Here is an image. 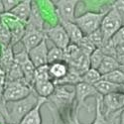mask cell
<instances>
[{"label": "cell", "instance_id": "cell-12", "mask_svg": "<svg viewBox=\"0 0 124 124\" xmlns=\"http://www.w3.org/2000/svg\"><path fill=\"white\" fill-rule=\"evenodd\" d=\"M48 51L47 39H45L37 47L28 52L29 58L36 69L48 65Z\"/></svg>", "mask_w": 124, "mask_h": 124}, {"label": "cell", "instance_id": "cell-27", "mask_svg": "<svg viewBox=\"0 0 124 124\" xmlns=\"http://www.w3.org/2000/svg\"><path fill=\"white\" fill-rule=\"evenodd\" d=\"M104 54L101 51V49H95L92 54L89 56V66L90 69H94L97 70L100 66V64L102 63V60L104 58Z\"/></svg>", "mask_w": 124, "mask_h": 124}, {"label": "cell", "instance_id": "cell-32", "mask_svg": "<svg viewBox=\"0 0 124 124\" xmlns=\"http://www.w3.org/2000/svg\"><path fill=\"white\" fill-rule=\"evenodd\" d=\"M88 38V40L90 42L93 44V46L96 48V49H101L103 44H104V39H103V36H102V33L100 29H98L97 31L93 32L92 34L86 36Z\"/></svg>", "mask_w": 124, "mask_h": 124}, {"label": "cell", "instance_id": "cell-36", "mask_svg": "<svg viewBox=\"0 0 124 124\" xmlns=\"http://www.w3.org/2000/svg\"><path fill=\"white\" fill-rule=\"evenodd\" d=\"M120 55H124V45L116 48V57Z\"/></svg>", "mask_w": 124, "mask_h": 124}, {"label": "cell", "instance_id": "cell-22", "mask_svg": "<svg viewBox=\"0 0 124 124\" xmlns=\"http://www.w3.org/2000/svg\"><path fill=\"white\" fill-rule=\"evenodd\" d=\"M25 81L24 80V76H23V71L20 68V66L15 63L11 66L7 71H6V82L10 81Z\"/></svg>", "mask_w": 124, "mask_h": 124}, {"label": "cell", "instance_id": "cell-26", "mask_svg": "<svg viewBox=\"0 0 124 124\" xmlns=\"http://www.w3.org/2000/svg\"><path fill=\"white\" fill-rule=\"evenodd\" d=\"M0 45L9 46L11 45V33L8 26L0 18Z\"/></svg>", "mask_w": 124, "mask_h": 124}, {"label": "cell", "instance_id": "cell-11", "mask_svg": "<svg viewBox=\"0 0 124 124\" xmlns=\"http://www.w3.org/2000/svg\"><path fill=\"white\" fill-rule=\"evenodd\" d=\"M44 25L45 20L40 12L38 3L36 1H32V10L28 21L25 24V32H33V31L45 32Z\"/></svg>", "mask_w": 124, "mask_h": 124}, {"label": "cell", "instance_id": "cell-10", "mask_svg": "<svg viewBox=\"0 0 124 124\" xmlns=\"http://www.w3.org/2000/svg\"><path fill=\"white\" fill-rule=\"evenodd\" d=\"M45 34H46V38L51 40L54 46L60 49L65 50L70 44V38L66 32V30L60 23L46 29Z\"/></svg>", "mask_w": 124, "mask_h": 124}, {"label": "cell", "instance_id": "cell-2", "mask_svg": "<svg viewBox=\"0 0 124 124\" xmlns=\"http://www.w3.org/2000/svg\"><path fill=\"white\" fill-rule=\"evenodd\" d=\"M107 10L106 11H100V12L87 11L79 16H77L75 23L78 26L82 34L85 36H88L93 32H95V31H97L98 29H100L101 22Z\"/></svg>", "mask_w": 124, "mask_h": 124}, {"label": "cell", "instance_id": "cell-7", "mask_svg": "<svg viewBox=\"0 0 124 124\" xmlns=\"http://www.w3.org/2000/svg\"><path fill=\"white\" fill-rule=\"evenodd\" d=\"M56 7L57 15L60 22H75L76 20V10L78 4L77 0H59L53 1Z\"/></svg>", "mask_w": 124, "mask_h": 124}, {"label": "cell", "instance_id": "cell-4", "mask_svg": "<svg viewBox=\"0 0 124 124\" xmlns=\"http://www.w3.org/2000/svg\"><path fill=\"white\" fill-rule=\"evenodd\" d=\"M33 88L28 85L25 81H10L6 82L4 90L2 93V100L3 102H13L21 100L27 97Z\"/></svg>", "mask_w": 124, "mask_h": 124}, {"label": "cell", "instance_id": "cell-6", "mask_svg": "<svg viewBox=\"0 0 124 124\" xmlns=\"http://www.w3.org/2000/svg\"><path fill=\"white\" fill-rule=\"evenodd\" d=\"M104 114L107 118L119 115L124 109V92H114L102 96Z\"/></svg>", "mask_w": 124, "mask_h": 124}, {"label": "cell", "instance_id": "cell-28", "mask_svg": "<svg viewBox=\"0 0 124 124\" xmlns=\"http://www.w3.org/2000/svg\"><path fill=\"white\" fill-rule=\"evenodd\" d=\"M102 78L106 79L110 82H113V84H115V85H124V73H122L120 70H113V71H111V73L103 76Z\"/></svg>", "mask_w": 124, "mask_h": 124}, {"label": "cell", "instance_id": "cell-16", "mask_svg": "<svg viewBox=\"0 0 124 124\" xmlns=\"http://www.w3.org/2000/svg\"><path fill=\"white\" fill-rule=\"evenodd\" d=\"M32 87L39 97H43V98L48 99L54 93V91L56 89V85L53 80L35 81Z\"/></svg>", "mask_w": 124, "mask_h": 124}, {"label": "cell", "instance_id": "cell-29", "mask_svg": "<svg viewBox=\"0 0 124 124\" xmlns=\"http://www.w3.org/2000/svg\"><path fill=\"white\" fill-rule=\"evenodd\" d=\"M78 47L81 51V53L84 54V55H85V56H87V57H89L92 54V52H93L96 49L93 46V44H92L90 41L88 40V38L86 36H85L84 38H82V40L78 43Z\"/></svg>", "mask_w": 124, "mask_h": 124}, {"label": "cell", "instance_id": "cell-3", "mask_svg": "<svg viewBox=\"0 0 124 124\" xmlns=\"http://www.w3.org/2000/svg\"><path fill=\"white\" fill-rule=\"evenodd\" d=\"M76 98V86L73 85H56V89L47 102H51L54 107L60 111L69 107L75 102Z\"/></svg>", "mask_w": 124, "mask_h": 124}, {"label": "cell", "instance_id": "cell-14", "mask_svg": "<svg viewBox=\"0 0 124 124\" xmlns=\"http://www.w3.org/2000/svg\"><path fill=\"white\" fill-rule=\"evenodd\" d=\"M69 71H70V66L65 61L49 64V75L51 79L54 82L63 79L69 74Z\"/></svg>", "mask_w": 124, "mask_h": 124}, {"label": "cell", "instance_id": "cell-35", "mask_svg": "<svg viewBox=\"0 0 124 124\" xmlns=\"http://www.w3.org/2000/svg\"><path fill=\"white\" fill-rule=\"evenodd\" d=\"M116 60L119 64V67H124V55H120L116 57Z\"/></svg>", "mask_w": 124, "mask_h": 124}, {"label": "cell", "instance_id": "cell-23", "mask_svg": "<svg viewBox=\"0 0 124 124\" xmlns=\"http://www.w3.org/2000/svg\"><path fill=\"white\" fill-rule=\"evenodd\" d=\"M96 100V108H95V117L94 120L92 121L90 124H109L110 120L107 119V117L105 116L104 112L102 110L101 107V102H102V96L97 95L95 97Z\"/></svg>", "mask_w": 124, "mask_h": 124}, {"label": "cell", "instance_id": "cell-8", "mask_svg": "<svg viewBox=\"0 0 124 124\" xmlns=\"http://www.w3.org/2000/svg\"><path fill=\"white\" fill-rule=\"evenodd\" d=\"M97 95H99L97 93L96 89L94 88L93 85H87L85 82H79L78 85H76V98H75V102H76V110H75V115H78V111L80 108L82 107H86L88 108V106L86 105V99L89 97H96Z\"/></svg>", "mask_w": 124, "mask_h": 124}, {"label": "cell", "instance_id": "cell-25", "mask_svg": "<svg viewBox=\"0 0 124 124\" xmlns=\"http://www.w3.org/2000/svg\"><path fill=\"white\" fill-rule=\"evenodd\" d=\"M101 78H102V76L99 74V71L97 70L89 69L82 76V82H85V84L90 85H94Z\"/></svg>", "mask_w": 124, "mask_h": 124}, {"label": "cell", "instance_id": "cell-17", "mask_svg": "<svg viewBox=\"0 0 124 124\" xmlns=\"http://www.w3.org/2000/svg\"><path fill=\"white\" fill-rule=\"evenodd\" d=\"M93 86L100 96H104L109 93H114V92H124V85H115L103 78H101Z\"/></svg>", "mask_w": 124, "mask_h": 124}, {"label": "cell", "instance_id": "cell-15", "mask_svg": "<svg viewBox=\"0 0 124 124\" xmlns=\"http://www.w3.org/2000/svg\"><path fill=\"white\" fill-rule=\"evenodd\" d=\"M45 39H47L45 32H38V31L25 32V35L22 39V44L24 46V50L26 52L31 51L35 47H37Z\"/></svg>", "mask_w": 124, "mask_h": 124}, {"label": "cell", "instance_id": "cell-5", "mask_svg": "<svg viewBox=\"0 0 124 124\" xmlns=\"http://www.w3.org/2000/svg\"><path fill=\"white\" fill-rule=\"evenodd\" d=\"M123 25L121 19L117 12L111 6L107 10L105 16L103 17V20L100 25V31L102 33L103 39H104V44L112 38L117 31ZM103 44V45H104Z\"/></svg>", "mask_w": 124, "mask_h": 124}, {"label": "cell", "instance_id": "cell-34", "mask_svg": "<svg viewBox=\"0 0 124 124\" xmlns=\"http://www.w3.org/2000/svg\"><path fill=\"white\" fill-rule=\"evenodd\" d=\"M2 2H3L5 13H9L19 4L20 1L19 0H2Z\"/></svg>", "mask_w": 124, "mask_h": 124}, {"label": "cell", "instance_id": "cell-39", "mask_svg": "<svg viewBox=\"0 0 124 124\" xmlns=\"http://www.w3.org/2000/svg\"><path fill=\"white\" fill-rule=\"evenodd\" d=\"M73 120H74V124H82V123L78 120V115H75L74 118H73Z\"/></svg>", "mask_w": 124, "mask_h": 124}, {"label": "cell", "instance_id": "cell-13", "mask_svg": "<svg viewBox=\"0 0 124 124\" xmlns=\"http://www.w3.org/2000/svg\"><path fill=\"white\" fill-rule=\"evenodd\" d=\"M47 102L46 98L39 97L37 104L31 109L27 115L22 119L19 124H42V115H41V108Z\"/></svg>", "mask_w": 124, "mask_h": 124}, {"label": "cell", "instance_id": "cell-1", "mask_svg": "<svg viewBox=\"0 0 124 124\" xmlns=\"http://www.w3.org/2000/svg\"><path fill=\"white\" fill-rule=\"evenodd\" d=\"M39 100V96L33 90L31 93L18 101L3 102L0 103V112L6 123L19 124L22 119L27 115V113L32 109Z\"/></svg>", "mask_w": 124, "mask_h": 124}, {"label": "cell", "instance_id": "cell-40", "mask_svg": "<svg viewBox=\"0 0 124 124\" xmlns=\"http://www.w3.org/2000/svg\"><path fill=\"white\" fill-rule=\"evenodd\" d=\"M5 124H10V123H5Z\"/></svg>", "mask_w": 124, "mask_h": 124}, {"label": "cell", "instance_id": "cell-33", "mask_svg": "<svg viewBox=\"0 0 124 124\" xmlns=\"http://www.w3.org/2000/svg\"><path fill=\"white\" fill-rule=\"evenodd\" d=\"M111 7L117 12L124 25V0H117V1L112 2Z\"/></svg>", "mask_w": 124, "mask_h": 124}, {"label": "cell", "instance_id": "cell-24", "mask_svg": "<svg viewBox=\"0 0 124 124\" xmlns=\"http://www.w3.org/2000/svg\"><path fill=\"white\" fill-rule=\"evenodd\" d=\"M65 61V51L56 46L52 47L48 51V65Z\"/></svg>", "mask_w": 124, "mask_h": 124}, {"label": "cell", "instance_id": "cell-20", "mask_svg": "<svg viewBox=\"0 0 124 124\" xmlns=\"http://www.w3.org/2000/svg\"><path fill=\"white\" fill-rule=\"evenodd\" d=\"M60 24L64 27L66 32L70 38V44L78 45V43L82 40L85 35L82 34L80 29L75 22H60Z\"/></svg>", "mask_w": 124, "mask_h": 124}, {"label": "cell", "instance_id": "cell-18", "mask_svg": "<svg viewBox=\"0 0 124 124\" xmlns=\"http://www.w3.org/2000/svg\"><path fill=\"white\" fill-rule=\"evenodd\" d=\"M31 10H32V1L24 0V1H20L19 4L9 13H11L13 16H15L22 23L26 24L30 17Z\"/></svg>", "mask_w": 124, "mask_h": 124}, {"label": "cell", "instance_id": "cell-19", "mask_svg": "<svg viewBox=\"0 0 124 124\" xmlns=\"http://www.w3.org/2000/svg\"><path fill=\"white\" fill-rule=\"evenodd\" d=\"M15 62V54L13 52V47L9 46H1L0 48V66L6 71L11 68V66Z\"/></svg>", "mask_w": 124, "mask_h": 124}, {"label": "cell", "instance_id": "cell-37", "mask_svg": "<svg viewBox=\"0 0 124 124\" xmlns=\"http://www.w3.org/2000/svg\"><path fill=\"white\" fill-rule=\"evenodd\" d=\"M118 124H124V109L120 112L119 114V122Z\"/></svg>", "mask_w": 124, "mask_h": 124}, {"label": "cell", "instance_id": "cell-38", "mask_svg": "<svg viewBox=\"0 0 124 124\" xmlns=\"http://www.w3.org/2000/svg\"><path fill=\"white\" fill-rule=\"evenodd\" d=\"M5 13V10H4V6H3V2L2 0H0V16L3 15Z\"/></svg>", "mask_w": 124, "mask_h": 124}, {"label": "cell", "instance_id": "cell-30", "mask_svg": "<svg viewBox=\"0 0 124 124\" xmlns=\"http://www.w3.org/2000/svg\"><path fill=\"white\" fill-rule=\"evenodd\" d=\"M43 80H52L50 78V75H49V65L37 68L35 70L34 82L35 81H43Z\"/></svg>", "mask_w": 124, "mask_h": 124}, {"label": "cell", "instance_id": "cell-9", "mask_svg": "<svg viewBox=\"0 0 124 124\" xmlns=\"http://www.w3.org/2000/svg\"><path fill=\"white\" fill-rule=\"evenodd\" d=\"M15 63H17L20 66V68H21V70L23 71L25 82L32 87L33 82H34L36 68L33 65L32 62H31L29 55H28V52L23 50L21 52H19V53L15 54Z\"/></svg>", "mask_w": 124, "mask_h": 124}, {"label": "cell", "instance_id": "cell-31", "mask_svg": "<svg viewBox=\"0 0 124 124\" xmlns=\"http://www.w3.org/2000/svg\"><path fill=\"white\" fill-rule=\"evenodd\" d=\"M108 43L115 49L124 45V25H122L121 28L112 36V38L108 41Z\"/></svg>", "mask_w": 124, "mask_h": 124}, {"label": "cell", "instance_id": "cell-21", "mask_svg": "<svg viewBox=\"0 0 124 124\" xmlns=\"http://www.w3.org/2000/svg\"><path fill=\"white\" fill-rule=\"evenodd\" d=\"M119 69V64L114 57H110V56H104L102 60V63L100 64L99 68L97 70L99 71V74L103 77L113 70H116Z\"/></svg>", "mask_w": 124, "mask_h": 124}]
</instances>
